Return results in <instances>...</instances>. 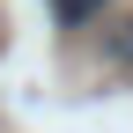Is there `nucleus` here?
Listing matches in <instances>:
<instances>
[{"label": "nucleus", "mask_w": 133, "mask_h": 133, "mask_svg": "<svg viewBox=\"0 0 133 133\" xmlns=\"http://www.w3.org/2000/svg\"><path fill=\"white\" fill-rule=\"evenodd\" d=\"M104 52L118 59V66H133V15H126V22H111V30H104Z\"/></svg>", "instance_id": "nucleus-1"}, {"label": "nucleus", "mask_w": 133, "mask_h": 133, "mask_svg": "<svg viewBox=\"0 0 133 133\" xmlns=\"http://www.w3.org/2000/svg\"><path fill=\"white\" fill-rule=\"evenodd\" d=\"M52 15L74 30V22H89V15H104V0H52Z\"/></svg>", "instance_id": "nucleus-2"}]
</instances>
